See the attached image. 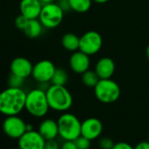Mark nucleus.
<instances>
[{
  "label": "nucleus",
  "mask_w": 149,
  "mask_h": 149,
  "mask_svg": "<svg viewBox=\"0 0 149 149\" xmlns=\"http://www.w3.org/2000/svg\"><path fill=\"white\" fill-rule=\"evenodd\" d=\"M32 130H33V125H32L31 124H28V123H26V132H27V131H32Z\"/></svg>",
  "instance_id": "473e14b6"
},
{
  "label": "nucleus",
  "mask_w": 149,
  "mask_h": 149,
  "mask_svg": "<svg viewBox=\"0 0 149 149\" xmlns=\"http://www.w3.org/2000/svg\"><path fill=\"white\" fill-rule=\"evenodd\" d=\"M46 94L50 109L55 111L65 112L73 104V97L65 85L52 84L47 90Z\"/></svg>",
  "instance_id": "f03ea898"
},
{
  "label": "nucleus",
  "mask_w": 149,
  "mask_h": 149,
  "mask_svg": "<svg viewBox=\"0 0 149 149\" xmlns=\"http://www.w3.org/2000/svg\"><path fill=\"white\" fill-rule=\"evenodd\" d=\"M26 93L21 88L8 87L0 92V113L5 116L19 115L26 106Z\"/></svg>",
  "instance_id": "f257e3e1"
},
{
  "label": "nucleus",
  "mask_w": 149,
  "mask_h": 149,
  "mask_svg": "<svg viewBox=\"0 0 149 149\" xmlns=\"http://www.w3.org/2000/svg\"><path fill=\"white\" fill-rule=\"evenodd\" d=\"M25 109L33 117L42 118L46 116L50 109L46 91L37 88L26 93Z\"/></svg>",
  "instance_id": "7ed1b4c3"
},
{
  "label": "nucleus",
  "mask_w": 149,
  "mask_h": 149,
  "mask_svg": "<svg viewBox=\"0 0 149 149\" xmlns=\"http://www.w3.org/2000/svg\"><path fill=\"white\" fill-rule=\"evenodd\" d=\"M103 123L97 118H89L82 122L81 135L92 140L98 139L103 132Z\"/></svg>",
  "instance_id": "9b49d317"
},
{
  "label": "nucleus",
  "mask_w": 149,
  "mask_h": 149,
  "mask_svg": "<svg viewBox=\"0 0 149 149\" xmlns=\"http://www.w3.org/2000/svg\"><path fill=\"white\" fill-rule=\"evenodd\" d=\"M61 149H78L74 140H63Z\"/></svg>",
  "instance_id": "cd10ccee"
},
{
  "label": "nucleus",
  "mask_w": 149,
  "mask_h": 149,
  "mask_svg": "<svg viewBox=\"0 0 149 149\" xmlns=\"http://www.w3.org/2000/svg\"><path fill=\"white\" fill-rule=\"evenodd\" d=\"M43 25L38 19H29L27 26L23 30L24 33L26 37L30 39H36L39 36L41 35L43 32Z\"/></svg>",
  "instance_id": "a211bd4d"
},
{
  "label": "nucleus",
  "mask_w": 149,
  "mask_h": 149,
  "mask_svg": "<svg viewBox=\"0 0 149 149\" xmlns=\"http://www.w3.org/2000/svg\"><path fill=\"white\" fill-rule=\"evenodd\" d=\"M58 5L62 9V11L64 13L65 12H68L69 10H71V7H70L68 0H60V2L58 3Z\"/></svg>",
  "instance_id": "c85d7f7f"
},
{
  "label": "nucleus",
  "mask_w": 149,
  "mask_h": 149,
  "mask_svg": "<svg viewBox=\"0 0 149 149\" xmlns=\"http://www.w3.org/2000/svg\"><path fill=\"white\" fill-rule=\"evenodd\" d=\"M115 142L109 137H103L98 140V146L100 149H111Z\"/></svg>",
  "instance_id": "b1692460"
},
{
  "label": "nucleus",
  "mask_w": 149,
  "mask_h": 149,
  "mask_svg": "<svg viewBox=\"0 0 149 149\" xmlns=\"http://www.w3.org/2000/svg\"><path fill=\"white\" fill-rule=\"evenodd\" d=\"M28 21H29V19H28L27 18H26L25 16H23L22 14H20V15H19V16L15 19L14 24H15V26H16L18 29L23 31V30L26 28V26H27Z\"/></svg>",
  "instance_id": "393cba45"
},
{
  "label": "nucleus",
  "mask_w": 149,
  "mask_h": 149,
  "mask_svg": "<svg viewBox=\"0 0 149 149\" xmlns=\"http://www.w3.org/2000/svg\"><path fill=\"white\" fill-rule=\"evenodd\" d=\"M71 10L78 13L88 12L92 5V0H68Z\"/></svg>",
  "instance_id": "6ab92c4d"
},
{
  "label": "nucleus",
  "mask_w": 149,
  "mask_h": 149,
  "mask_svg": "<svg viewBox=\"0 0 149 149\" xmlns=\"http://www.w3.org/2000/svg\"><path fill=\"white\" fill-rule=\"evenodd\" d=\"M38 131L46 140L54 139L57 138V136H59L57 121L52 118H46L41 121L39 125Z\"/></svg>",
  "instance_id": "dca6fc26"
},
{
  "label": "nucleus",
  "mask_w": 149,
  "mask_h": 149,
  "mask_svg": "<svg viewBox=\"0 0 149 149\" xmlns=\"http://www.w3.org/2000/svg\"><path fill=\"white\" fill-rule=\"evenodd\" d=\"M40 1L42 3V5H47V4L54 3V0H40Z\"/></svg>",
  "instance_id": "2f4dec72"
},
{
  "label": "nucleus",
  "mask_w": 149,
  "mask_h": 149,
  "mask_svg": "<svg viewBox=\"0 0 149 149\" xmlns=\"http://www.w3.org/2000/svg\"><path fill=\"white\" fill-rule=\"evenodd\" d=\"M64 18V12L58 4L50 3L43 5L39 19L44 27L53 29L60 26Z\"/></svg>",
  "instance_id": "423d86ee"
},
{
  "label": "nucleus",
  "mask_w": 149,
  "mask_h": 149,
  "mask_svg": "<svg viewBox=\"0 0 149 149\" xmlns=\"http://www.w3.org/2000/svg\"><path fill=\"white\" fill-rule=\"evenodd\" d=\"M92 1L97 4H105L109 1V0H92Z\"/></svg>",
  "instance_id": "7c9ffc66"
},
{
  "label": "nucleus",
  "mask_w": 149,
  "mask_h": 149,
  "mask_svg": "<svg viewBox=\"0 0 149 149\" xmlns=\"http://www.w3.org/2000/svg\"><path fill=\"white\" fill-rule=\"evenodd\" d=\"M99 80H100V78L95 70L88 69L84 74H82V82L85 86H87L89 88L94 89L95 86L99 82Z\"/></svg>",
  "instance_id": "aec40b11"
},
{
  "label": "nucleus",
  "mask_w": 149,
  "mask_h": 149,
  "mask_svg": "<svg viewBox=\"0 0 149 149\" xmlns=\"http://www.w3.org/2000/svg\"><path fill=\"white\" fill-rule=\"evenodd\" d=\"M42 6L40 0H21L19 4L20 14L28 19H39Z\"/></svg>",
  "instance_id": "4468645a"
},
{
  "label": "nucleus",
  "mask_w": 149,
  "mask_h": 149,
  "mask_svg": "<svg viewBox=\"0 0 149 149\" xmlns=\"http://www.w3.org/2000/svg\"><path fill=\"white\" fill-rule=\"evenodd\" d=\"M33 65L25 57H17L13 59L10 65L11 73L19 76L22 78H27L32 76Z\"/></svg>",
  "instance_id": "ddd939ff"
},
{
  "label": "nucleus",
  "mask_w": 149,
  "mask_h": 149,
  "mask_svg": "<svg viewBox=\"0 0 149 149\" xmlns=\"http://www.w3.org/2000/svg\"><path fill=\"white\" fill-rule=\"evenodd\" d=\"M111 149H134V146H132L131 144L127 142L120 141V142L115 143Z\"/></svg>",
  "instance_id": "bb28decb"
},
{
  "label": "nucleus",
  "mask_w": 149,
  "mask_h": 149,
  "mask_svg": "<svg viewBox=\"0 0 149 149\" xmlns=\"http://www.w3.org/2000/svg\"><path fill=\"white\" fill-rule=\"evenodd\" d=\"M44 149H61V146L56 141V139H49L46 140Z\"/></svg>",
  "instance_id": "a878e982"
},
{
  "label": "nucleus",
  "mask_w": 149,
  "mask_h": 149,
  "mask_svg": "<svg viewBox=\"0 0 149 149\" xmlns=\"http://www.w3.org/2000/svg\"><path fill=\"white\" fill-rule=\"evenodd\" d=\"M56 68L49 60H41L33 65L32 77L39 83H49Z\"/></svg>",
  "instance_id": "1a4fd4ad"
},
{
  "label": "nucleus",
  "mask_w": 149,
  "mask_h": 149,
  "mask_svg": "<svg viewBox=\"0 0 149 149\" xmlns=\"http://www.w3.org/2000/svg\"><path fill=\"white\" fill-rule=\"evenodd\" d=\"M59 136L63 140H76L81 136L82 122L72 113L64 112L57 119Z\"/></svg>",
  "instance_id": "20e7f679"
},
{
  "label": "nucleus",
  "mask_w": 149,
  "mask_h": 149,
  "mask_svg": "<svg viewBox=\"0 0 149 149\" xmlns=\"http://www.w3.org/2000/svg\"><path fill=\"white\" fill-rule=\"evenodd\" d=\"M91 60L90 55L82 52L81 50H77L73 52L69 58V66L70 68L76 74H84L90 68Z\"/></svg>",
  "instance_id": "f8f14e48"
},
{
  "label": "nucleus",
  "mask_w": 149,
  "mask_h": 149,
  "mask_svg": "<svg viewBox=\"0 0 149 149\" xmlns=\"http://www.w3.org/2000/svg\"><path fill=\"white\" fill-rule=\"evenodd\" d=\"M61 45L67 51L76 52L79 50L80 37L72 33H67L61 38Z\"/></svg>",
  "instance_id": "f3484780"
},
{
  "label": "nucleus",
  "mask_w": 149,
  "mask_h": 149,
  "mask_svg": "<svg viewBox=\"0 0 149 149\" xmlns=\"http://www.w3.org/2000/svg\"><path fill=\"white\" fill-rule=\"evenodd\" d=\"M134 149H149V141H140L135 146Z\"/></svg>",
  "instance_id": "c756f323"
},
{
  "label": "nucleus",
  "mask_w": 149,
  "mask_h": 149,
  "mask_svg": "<svg viewBox=\"0 0 149 149\" xmlns=\"http://www.w3.org/2000/svg\"><path fill=\"white\" fill-rule=\"evenodd\" d=\"M146 56L147 60L149 61V44H148V46L146 47Z\"/></svg>",
  "instance_id": "72a5a7b5"
},
{
  "label": "nucleus",
  "mask_w": 149,
  "mask_h": 149,
  "mask_svg": "<svg viewBox=\"0 0 149 149\" xmlns=\"http://www.w3.org/2000/svg\"><path fill=\"white\" fill-rule=\"evenodd\" d=\"M74 141L78 149H90L91 146V140L82 135Z\"/></svg>",
  "instance_id": "5701e85b"
},
{
  "label": "nucleus",
  "mask_w": 149,
  "mask_h": 149,
  "mask_svg": "<svg viewBox=\"0 0 149 149\" xmlns=\"http://www.w3.org/2000/svg\"><path fill=\"white\" fill-rule=\"evenodd\" d=\"M13 149H21V148H20V147H19V146H18V147H15V148H13Z\"/></svg>",
  "instance_id": "f704fd0d"
},
{
  "label": "nucleus",
  "mask_w": 149,
  "mask_h": 149,
  "mask_svg": "<svg viewBox=\"0 0 149 149\" xmlns=\"http://www.w3.org/2000/svg\"><path fill=\"white\" fill-rule=\"evenodd\" d=\"M103 46V38L97 31H88L80 37L79 50L88 55L98 53Z\"/></svg>",
  "instance_id": "0eeeda50"
},
{
  "label": "nucleus",
  "mask_w": 149,
  "mask_h": 149,
  "mask_svg": "<svg viewBox=\"0 0 149 149\" xmlns=\"http://www.w3.org/2000/svg\"><path fill=\"white\" fill-rule=\"evenodd\" d=\"M25 78H22L19 76L11 73V76L8 78V85L13 88H21L24 84Z\"/></svg>",
  "instance_id": "4be33fe9"
},
{
  "label": "nucleus",
  "mask_w": 149,
  "mask_h": 149,
  "mask_svg": "<svg viewBox=\"0 0 149 149\" xmlns=\"http://www.w3.org/2000/svg\"><path fill=\"white\" fill-rule=\"evenodd\" d=\"M2 128L6 136L19 139L26 132V123L19 115L7 116L3 122Z\"/></svg>",
  "instance_id": "6e6552de"
},
{
  "label": "nucleus",
  "mask_w": 149,
  "mask_h": 149,
  "mask_svg": "<svg viewBox=\"0 0 149 149\" xmlns=\"http://www.w3.org/2000/svg\"><path fill=\"white\" fill-rule=\"evenodd\" d=\"M18 144L21 149H44L46 139L39 131L32 130L26 132L18 139Z\"/></svg>",
  "instance_id": "9d476101"
},
{
  "label": "nucleus",
  "mask_w": 149,
  "mask_h": 149,
  "mask_svg": "<svg viewBox=\"0 0 149 149\" xmlns=\"http://www.w3.org/2000/svg\"><path fill=\"white\" fill-rule=\"evenodd\" d=\"M68 74L63 68H56L51 79V84L54 85H65L68 82Z\"/></svg>",
  "instance_id": "412c9836"
},
{
  "label": "nucleus",
  "mask_w": 149,
  "mask_h": 149,
  "mask_svg": "<svg viewBox=\"0 0 149 149\" xmlns=\"http://www.w3.org/2000/svg\"><path fill=\"white\" fill-rule=\"evenodd\" d=\"M94 93L99 102L112 104L120 97L121 90L119 85L112 79H100L94 88Z\"/></svg>",
  "instance_id": "39448f33"
},
{
  "label": "nucleus",
  "mask_w": 149,
  "mask_h": 149,
  "mask_svg": "<svg viewBox=\"0 0 149 149\" xmlns=\"http://www.w3.org/2000/svg\"><path fill=\"white\" fill-rule=\"evenodd\" d=\"M95 71L100 79L111 78L115 72V62L110 57H103L97 62Z\"/></svg>",
  "instance_id": "2eb2a0df"
}]
</instances>
